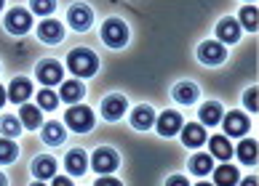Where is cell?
<instances>
[{
    "label": "cell",
    "mask_w": 259,
    "mask_h": 186,
    "mask_svg": "<svg viewBox=\"0 0 259 186\" xmlns=\"http://www.w3.org/2000/svg\"><path fill=\"white\" fill-rule=\"evenodd\" d=\"M54 186H72V181L64 178V175H56V178H54Z\"/></svg>",
    "instance_id": "35"
},
{
    "label": "cell",
    "mask_w": 259,
    "mask_h": 186,
    "mask_svg": "<svg viewBox=\"0 0 259 186\" xmlns=\"http://www.w3.org/2000/svg\"><path fill=\"white\" fill-rule=\"evenodd\" d=\"M0 186H6V175H0Z\"/></svg>",
    "instance_id": "39"
},
{
    "label": "cell",
    "mask_w": 259,
    "mask_h": 186,
    "mask_svg": "<svg viewBox=\"0 0 259 186\" xmlns=\"http://www.w3.org/2000/svg\"><path fill=\"white\" fill-rule=\"evenodd\" d=\"M238 157H241V162H246V165H254L256 162V141L238 144Z\"/></svg>",
    "instance_id": "26"
},
{
    "label": "cell",
    "mask_w": 259,
    "mask_h": 186,
    "mask_svg": "<svg viewBox=\"0 0 259 186\" xmlns=\"http://www.w3.org/2000/svg\"><path fill=\"white\" fill-rule=\"evenodd\" d=\"M54 0H35V3H32V11L35 14H51L54 11Z\"/></svg>",
    "instance_id": "33"
},
{
    "label": "cell",
    "mask_w": 259,
    "mask_h": 186,
    "mask_svg": "<svg viewBox=\"0 0 259 186\" xmlns=\"http://www.w3.org/2000/svg\"><path fill=\"white\" fill-rule=\"evenodd\" d=\"M67 67H70V72L75 77H91L99 70V58L94 51H89V48H75V51H70V56H67Z\"/></svg>",
    "instance_id": "1"
},
{
    "label": "cell",
    "mask_w": 259,
    "mask_h": 186,
    "mask_svg": "<svg viewBox=\"0 0 259 186\" xmlns=\"http://www.w3.org/2000/svg\"><path fill=\"white\" fill-rule=\"evenodd\" d=\"M97 186H120V181H115V178H99Z\"/></svg>",
    "instance_id": "36"
},
{
    "label": "cell",
    "mask_w": 259,
    "mask_h": 186,
    "mask_svg": "<svg viewBox=\"0 0 259 186\" xmlns=\"http://www.w3.org/2000/svg\"><path fill=\"white\" fill-rule=\"evenodd\" d=\"M217 37H222L225 43H238V37H241V24H238L235 19H222L217 27Z\"/></svg>",
    "instance_id": "13"
},
{
    "label": "cell",
    "mask_w": 259,
    "mask_h": 186,
    "mask_svg": "<svg viewBox=\"0 0 259 186\" xmlns=\"http://www.w3.org/2000/svg\"><path fill=\"white\" fill-rule=\"evenodd\" d=\"M0 6H3V3H0Z\"/></svg>",
    "instance_id": "42"
},
{
    "label": "cell",
    "mask_w": 259,
    "mask_h": 186,
    "mask_svg": "<svg viewBox=\"0 0 259 186\" xmlns=\"http://www.w3.org/2000/svg\"><path fill=\"white\" fill-rule=\"evenodd\" d=\"M118 152L110 149V146H102V149L94 152V157H91V165L97 168L99 173H112L115 168H118Z\"/></svg>",
    "instance_id": "5"
},
{
    "label": "cell",
    "mask_w": 259,
    "mask_h": 186,
    "mask_svg": "<svg viewBox=\"0 0 259 186\" xmlns=\"http://www.w3.org/2000/svg\"><path fill=\"white\" fill-rule=\"evenodd\" d=\"M16 154H19V149H16V144H14V141L0 139V165H3V162H14V160H16Z\"/></svg>",
    "instance_id": "28"
},
{
    "label": "cell",
    "mask_w": 259,
    "mask_h": 186,
    "mask_svg": "<svg viewBox=\"0 0 259 186\" xmlns=\"http://www.w3.org/2000/svg\"><path fill=\"white\" fill-rule=\"evenodd\" d=\"M198 58L203 64H222L225 61V45L222 43H214V40H208V43H203L198 48Z\"/></svg>",
    "instance_id": "6"
},
{
    "label": "cell",
    "mask_w": 259,
    "mask_h": 186,
    "mask_svg": "<svg viewBox=\"0 0 259 186\" xmlns=\"http://www.w3.org/2000/svg\"><path fill=\"white\" fill-rule=\"evenodd\" d=\"M174 99L182 101V104H193V101L198 99V88H195L193 83H179V85L174 88Z\"/></svg>",
    "instance_id": "22"
},
{
    "label": "cell",
    "mask_w": 259,
    "mask_h": 186,
    "mask_svg": "<svg viewBox=\"0 0 259 186\" xmlns=\"http://www.w3.org/2000/svg\"><path fill=\"white\" fill-rule=\"evenodd\" d=\"M241 186H256V178H243Z\"/></svg>",
    "instance_id": "37"
},
{
    "label": "cell",
    "mask_w": 259,
    "mask_h": 186,
    "mask_svg": "<svg viewBox=\"0 0 259 186\" xmlns=\"http://www.w3.org/2000/svg\"><path fill=\"white\" fill-rule=\"evenodd\" d=\"M83 96V85L78 83V80H67L64 85H62V99L64 101H78Z\"/></svg>",
    "instance_id": "27"
},
{
    "label": "cell",
    "mask_w": 259,
    "mask_h": 186,
    "mask_svg": "<svg viewBox=\"0 0 259 186\" xmlns=\"http://www.w3.org/2000/svg\"><path fill=\"white\" fill-rule=\"evenodd\" d=\"M206 141V133H203V125H198V122H190L182 128V144L190 146V149H195V146H200Z\"/></svg>",
    "instance_id": "10"
},
{
    "label": "cell",
    "mask_w": 259,
    "mask_h": 186,
    "mask_svg": "<svg viewBox=\"0 0 259 186\" xmlns=\"http://www.w3.org/2000/svg\"><path fill=\"white\" fill-rule=\"evenodd\" d=\"M214 181H217V186H235L238 183L235 165H219V168L214 170Z\"/></svg>",
    "instance_id": "17"
},
{
    "label": "cell",
    "mask_w": 259,
    "mask_h": 186,
    "mask_svg": "<svg viewBox=\"0 0 259 186\" xmlns=\"http://www.w3.org/2000/svg\"><path fill=\"white\" fill-rule=\"evenodd\" d=\"M3 104H6V91L0 88V106H3Z\"/></svg>",
    "instance_id": "38"
},
{
    "label": "cell",
    "mask_w": 259,
    "mask_h": 186,
    "mask_svg": "<svg viewBox=\"0 0 259 186\" xmlns=\"http://www.w3.org/2000/svg\"><path fill=\"white\" fill-rule=\"evenodd\" d=\"M37 80H40L43 85H56L62 80V67L59 61H43L37 64Z\"/></svg>",
    "instance_id": "8"
},
{
    "label": "cell",
    "mask_w": 259,
    "mask_h": 186,
    "mask_svg": "<svg viewBox=\"0 0 259 186\" xmlns=\"http://www.w3.org/2000/svg\"><path fill=\"white\" fill-rule=\"evenodd\" d=\"M182 131V117H179V112H163L160 117H158V133L160 136H174V133H179Z\"/></svg>",
    "instance_id": "9"
},
{
    "label": "cell",
    "mask_w": 259,
    "mask_h": 186,
    "mask_svg": "<svg viewBox=\"0 0 259 186\" xmlns=\"http://www.w3.org/2000/svg\"><path fill=\"white\" fill-rule=\"evenodd\" d=\"M208 146H211V154L219 160H230V154H233V146H230V141L225 136H214V139L208 141Z\"/></svg>",
    "instance_id": "21"
},
{
    "label": "cell",
    "mask_w": 259,
    "mask_h": 186,
    "mask_svg": "<svg viewBox=\"0 0 259 186\" xmlns=\"http://www.w3.org/2000/svg\"><path fill=\"white\" fill-rule=\"evenodd\" d=\"M0 131H3L6 136H16L19 131H22V122H19L16 117H11V114H6L3 120H0Z\"/></svg>",
    "instance_id": "30"
},
{
    "label": "cell",
    "mask_w": 259,
    "mask_h": 186,
    "mask_svg": "<svg viewBox=\"0 0 259 186\" xmlns=\"http://www.w3.org/2000/svg\"><path fill=\"white\" fill-rule=\"evenodd\" d=\"M37 101H40V106H43V109H49V112H51V109H56V104H59L56 93H54V91H49V88L37 93Z\"/></svg>",
    "instance_id": "31"
},
{
    "label": "cell",
    "mask_w": 259,
    "mask_h": 186,
    "mask_svg": "<svg viewBox=\"0 0 259 186\" xmlns=\"http://www.w3.org/2000/svg\"><path fill=\"white\" fill-rule=\"evenodd\" d=\"M32 27V16L24 11V8H11L6 16V29L11 35H24L27 29Z\"/></svg>",
    "instance_id": "4"
},
{
    "label": "cell",
    "mask_w": 259,
    "mask_h": 186,
    "mask_svg": "<svg viewBox=\"0 0 259 186\" xmlns=\"http://www.w3.org/2000/svg\"><path fill=\"white\" fill-rule=\"evenodd\" d=\"M126 112V99L123 96H107L102 104V114L107 117V120H118V117Z\"/></svg>",
    "instance_id": "14"
},
{
    "label": "cell",
    "mask_w": 259,
    "mask_h": 186,
    "mask_svg": "<svg viewBox=\"0 0 259 186\" xmlns=\"http://www.w3.org/2000/svg\"><path fill=\"white\" fill-rule=\"evenodd\" d=\"M243 101H246V109H251V112L259 109V91H256V88H248L246 96H243Z\"/></svg>",
    "instance_id": "32"
},
{
    "label": "cell",
    "mask_w": 259,
    "mask_h": 186,
    "mask_svg": "<svg viewBox=\"0 0 259 186\" xmlns=\"http://www.w3.org/2000/svg\"><path fill=\"white\" fill-rule=\"evenodd\" d=\"M198 186H211V183H198Z\"/></svg>",
    "instance_id": "40"
},
{
    "label": "cell",
    "mask_w": 259,
    "mask_h": 186,
    "mask_svg": "<svg viewBox=\"0 0 259 186\" xmlns=\"http://www.w3.org/2000/svg\"><path fill=\"white\" fill-rule=\"evenodd\" d=\"M62 35H64V29H62L59 22H54V19H46V22L37 27V37H40L43 43H49V45L59 43V40H62Z\"/></svg>",
    "instance_id": "7"
},
{
    "label": "cell",
    "mask_w": 259,
    "mask_h": 186,
    "mask_svg": "<svg viewBox=\"0 0 259 186\" xmlns=\"http://www.w3.org/2000/svg\"><path fill=\"white\" fill-rule=\"evenodd\" d=\"M155 122V112L150 109V106H137L131 114V125L137 131H150V125Z\"/></svg>",
    "instance_id": "15"
},
{
    "label": "cell",
    "mask_w": 259,
    "mask_h": 186,
    "mask_svg": "<svg viewBox=\"0 0 259 186\" xmlns=\"http://www.w3.org/2000/svg\"><path fill=\"white\" fill-rule=\"evenodd\" d=\"M32 186H43V183H32Z\"/></svg>",
    "instance_id": "41"
},
{
    "label": "cell",
    "mask_w": 259,
    "mask_h": 186,
    "mask_svg": "<svg viewBox=\"0 0 259 186\" xmlns=\"http://www.w3.org/2000/svg\"><path fill=\"white\" fill-rule=\"evenodd\" d=\"M211 168H214V160H211L208 154H195V157L190 160V170L195 175H206V173H211Z\"/></svg>",
    "instance_id": "23"
},
{
    "label": "cell",
    "mask_w": 259,
    "mask_h": 186,
    "mask_svg": "<svg viewBox=\"0 0 259 186\" xmlns=\"http://www.w3.org/2000/svg\"><path fill=\"white\" fill-rule=\"evenodd\" d=\"M225 131L227 136H243L248 131V120L243 112H227L225 117Z\"/></svg>",
    "instance_id": "11"
},
{
    "label": "cell",
    "mask_w": 259,
    "mask_h": 186,
    "mask_svg": "<svg viewBox=\"0 0 259 186\" xmlns=\"http://www.w3.org/2000/svg\"><path fill=\"white\" fill-rule=\"evenodd\" d=\"M166 186H190V183H187L185 175H171V178L166 181Z\"/></svg>",
    "instance_id": "34"
},
{
    "label": "cell",
    "mask_w": 259,
    "mask_h": 186,
    "mask_svg": "<svg viewBox=\"0 0 259 186\" xmlns=\"http://www.w3.org/2000/svg\"><path fill=\"white\" fill-rule=\"evenodd\" d=\"M43 141L46 144H62L64 141V128L59 122H49L43 128Z\"/></svg>",
    "instance_id": "24"
},
{
    "label": "cell",
    "mask_w": 259,
    "mask_h": 186,
    "mask_svg": "<svg viewBox=\"0 0 259 186\" xmlns=\"http://www.w3.org/2000/svg\"><path fill=\"white\" fill-rule=\"evenodd\" d=\"M64 165H67V170H70L72 175H80V173H85V168H89V160H85V154H83V152L75 149V152L67 154Z\"/></svg>",
    "instance_id": "18"
},
{
    "label": "cell",
    "mask_w": 259,
    "mask_h": 186,
    "mask_svg": "<svg viewBox=\"0 0 259 186\" xmlns=\"http://www.w3.org/2000/svg\"><path fill=\"white\" fill-rule=\"evenodd\" d=\"M67 125L75 131V133H85L94 128V112L89 106H72L70 112H67Z\"/></svg>",
    "instance_id": "3"
},
{
    "label": "cell",
    "mask_w": 259,
    "mask_h": 186,
    "mask_svg": "<svg viewBox=\"0 0 259 186\" xmlns=\"http://www.w3.org/2000/svg\"><path fill=\"white\" fill-rule=\"evenodd\" d=\"M30 93H32V85H30V80H24V77H16L11 83V88H8V96H11V101H16V104L27 101Z\"/></svg>",
    "instance_id": "16"
},
{
    "label": "cell",
    "mask_w": 259,
    "mask_h": 186,
    "mask_svg": "<svg viewBox=\"0 0 259 186\" xmlns=\"http://www.w3.org/2000/svg\"><path fill=\"white\" fill-rule=\"evenodd\" d=\"M219 120H222V106H219L217 101L200 106V122L203 125H217Z\"/></svg>",
    "instance_id": "20"
},
{
    "label": "cell",
    "mask_w": 259,
    "mask_h": 186,
    "mask_svg": "<svg viewBox=\"0 0 259 186\" xmlns=\"http://www.w3.org/2000/svg\"><path fill=\"white\" fill-rule=\"evenodd\" d=\"M22 122H24V128H37L40 125V109L37 106H30V104H24L22 106Z\"/></svg>",
    "instance_id": "25"
},
{
    "label": "cell",
    "mask_w": 259,
    "mask_h": 186,
    "mask_svg": "<svg viewBox=\"0 0 259 186\" xmlns=\"http://www.w3.org/2000/svg\"><path fill=\"white\" fill-rule=\"evenodd\" d=\"M32 173L37 175V178H51V175L56 173V162H54V157H37L35 162H32Z\"/></svg>",
    "instance_id": "19"
},
{
    "label": "cell",
    "mask_w": 259,
    "mask_h": 186,
    "mask_svg": "<svg viewBox=\"0 0 259 186\" xmlns=\"http://www.w3.org/2000/svg\"><path fill=\"white\" fill-rule=\"evenodd\" d=\"M91 22H94V14H91V8H85V6H72L70 8V24L75 27V29H89L91 27Z\"/></svg>",
    "instance_id": "12"
},
{
    "label": "cell",
    "mask_w": 259,
    "mask_h": 186,
    "mask_svg": "<svg viewBox=\"0 0 259 186\" xmlns=\"http://www.w3.org/2000/svg\"><path fill=\"white\" fill-rule=\"evenodd\" d=\"M241 24L246 29H251V32H256V24H259V19H256V8L251 6H246L243 11H241Z\"/></svg>",
    "instance_id": "29"
},
{
    "label": "cell",
    "mask_w": 259,
    "mask_h": 186,
    "mask_svg": "<svg viewBox=\"0 0 259 186\" xmlns=\"http://www.w3.org/2000/svg\"><path fill=\"white\" fill-rule=\"evenodd\" d=\"M102 40L104 45H110V48H123L128 40V27L120 22V19H107L102 27Z\"/></svg>",
    "instance_id": "2"
}]
</instances>
